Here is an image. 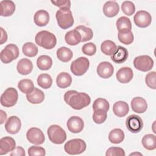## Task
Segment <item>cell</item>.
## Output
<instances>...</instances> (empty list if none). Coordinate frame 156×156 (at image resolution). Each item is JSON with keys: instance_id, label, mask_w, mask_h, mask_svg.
<instances>
[{"instance_id": "42", "label": "cell", "mask_w": 156, "mask_h": 156, "mask_svg": "<svg viewBox=\"0 0 156 156\" xmlns=\"http://www.w3.org/2000/svg\"><path fill=\"white\" fill-rule=\"evenodd\" d=\"M145 82L149 88L155 90L156 88V73L151 71L147 73L146 76Z\"/></svg>"}, {"instance_id": "38", "label": "cell", "mask_w": 156, "mask_h": 156, "mask_svg": "<svg viewBox=\"0 0 156 156\" xmlns=\"http://www.w3.org/2000/svg\"><path fill=\"white\" fill-rule=\"evenodd\" d=\"M118 38L119 41L124 44H130L133 41V35L132 31L128 32H118Z\"/></svg>"}, {"instance_id": "36", "label": "cell", "mask_w": 156, "mask_h": 156, "mask_svg": "<svg viewBox=\"0 0 156 156\" xmlns=\"http://www.w3.org/2000/svg\"><path fill=\"white\" fill-rule=\"evenodd\" d=\"M37 83L40 87L44 89H48L52 84V79L48 74H41L38 76Z\"/></svg>"}, {"instance_id": "47", "label": "cell", "mask_w": 156, "mask_h": 156, "mask_svg": "<svg viewBox=\"0 0 156 156\" xmlns=\"http://www.w3.org/2000/svg\"><path fill=\"white\" fill-rule=\"evenodd\" d=\"M11 156H24L26 155L24 149L21 146L16 147L10 154Z\"/></svg>"}, {"instance_id": "40", "label": "cell", "mask_w": 156, "mask_h": 156, "mask_svg": "<svg viewBox=\"0 0 156 156\" xmlns=\"http://www.w3.org/2000/svg\"><path fill=\"white\" fill-rule=\"evenodd\" d=\"M107 112L103 110H97L94 111L93 119L96 124H100L105 122L107 117Z\"/></svg>"}, {"instance_id": "39", "label": "cell", "mask_w": 156, "mask_h": 156, "mask_svg": "<svg viewBox=\"0 0 156 156\" xmlns=\"http://www.w3.org/2000/svg\"><path fill=\"white\" fill-rule=\"evenodd\" d=\"M110 104L104 98L96 99L93 104V109L94 111L97 110H103L107 112L109 110Z\"/></svg>"}, {"instance_id": "30", "label": "cell", "mask_w": 156, "mask_h": 156, "mask_svg": "<svg viewBox=\"0 0 156 156\" xmlns=\"http://www.w3.org/2000/svg\"><path fill=\"white\" fill-rule=\"evenodd\" d=\"M74 29L77 30L81 36V42H85L90 40L93 37V32L91 28L83 25L77 26Z\"/></svg>"}, {"instance_id": "11", "label": "cell", "mask_w": 156, "mask_h": 156, "mask_svg": "<svg viewBox=\"0 0 156 156\" xmlns=\"http://www.w3.org/2000/svg\"><path fill=\"white\" fill-rule=\"evenodd\" d=\"M27 140L36 145L41 144L45 140V137L43 132L41 129L37 127H31L26 133Z\"/></svg>"}, {"instance_id": "32", "label": "cell", "mask_w": 156, "mask_h": 156, "mask_svg": "<svg viewBox=\"0 0 156 156\" xmlns=\"http://www.w3.org/2000/svg\"><path fill=\"white\" fill-rule=\"evenodd\" d=\"M124 139V133L120 129L112 130L108 135L109 141L113 144H119Z\"/></svg>"}, {"instance_id": "4", "label": "cell", "mask_w": 156, "mask_h": 156, "mask_svg": "<svg viewBox=\"0 0 156 156\" xmlns=\"http://www.w3.org/2000/svg\"><path fill=\"white\" fill-rule=\"evenodd\" d=\"M49 140L56 144H61L66 139L65 131L58 125L53 124L50 126L47 130Z\"/></svg>"}, {"instance_id": "20", "label": "cell", "mask_w": 156, "mask_h": 156, "mask_svg": "<svg viewBox=\"0 0 156 156\" xmlns=\"http://www.w3.org/2000/svg\"><path fill=\"white\" fill-rule=\"evenodd\" d=\"M119 7L117 2L114 1H107L103 6L104 14L109 18L115 16L119 12Z\"/></svg>"}, {"instance_id": "14", "label": "cell", "mask_w": 156, "mask_h": 156, "mask_svg": "<svg viewBox=\"0 0 156 156\" xmlns=\"http://www.w3.org/2000/svg\"><path fill=\"white\" fill-rule=\"evenodd\" d=\"M21 122L20 119L16 116H12L9 118L5 124L6 132L10 134H16L21 129Z\"/></svg>"}, {"instance_id": "27", "label": "cell", "mask_w": 156, "mask_h": 156, "mask_svg": "<svg viewBox=\"0 0 156 156\" xmlns=\"http://www.w3.org/2000/svg\"><path fill=\"white\" fill-rule=\"evenodd\" d=\"M66 43L71 46H74L81 42V36L79 32L76 29L67 32L65 36Z\"/></svg>"}, {"instance_id": "21", "label": "cell", "mask_w": 156, "mask_h": 156, "mask_svg": "<svg viewBox=\"0 0 156 156\" xmlns=\"http://www.w3.org/2000/svg\"><path fill=\"white\" fill-rule=\"evenodd\" d=\"M16 69L20 74L27 75L30 73L33 69L32 62L28 58H22L18 61Z\"/></svg>"}, {"instance_id": "31", "label": "cell", "mask_w": 156, "mask_h": 156, "mask_svg": "<svg viewBox=\"0 0 156 156\" xmlns=\"http://www.w3.org/2000/svg\"><path fill=\"white\" fill-rule=\"evenodd\" d=\"M56 54L58 60L63 62H69L73 56V54L71 50L65 46H62L58 48Z\"/></svg>"}, {"instance_id": "13", "label": "cell", "mask_w": 156, "mask_h": 156, "mask_svg": "<svg viewBox=\"0 0 156 156\" xmlns=\"http://www.w3.org/2000/svg\"><path fill=\"white\" fill-rule=\"evenodd\" d=\"M68 129L72 133H77L83 129L84 122L83 119L77 116L70 117L66 123Z\"/></svg>"}, {"instance_id": "16", "label": "cell", "mask_w": 156, "mask_h": 156, "mask_svg": "<svg viewBox=\"0 0 156 156\" xmlns=\"http://www.w3.org/2000/svg\"><path fill=\"white\" fill-rule=\"evenodd\" d=\"M16 147L15 140L10 136H5L0 140V155L12 152Z\"/></svg>"}, {"instance_id": "15", "label": "cell", "mask_w": 156, "mask_h": 156, "mask_svg": "<svg viewBox=\"0 0 156 156\" xmlns=\"http://www.w3.org/2000/svg\"><path fill=\"white\" fill-rule=\"evenodd\" d=\"M96 71L99 76L103 79H108L113 75L114 68L110 62L105 61L98 65Z\"/></svg>"}, {"instance_id": "2", "label": "cell", "mask_w": 156, "mask_h": 156, "mask_svg": "<svg viewBox=\"0 0 156 156\" xmlns=\"http://www.w3.org/2000/svg\"><path fill=\"white\" fill-rule=\"evenodd\" d=\"M35 41L38 46L46 49L54 48L57 44V38L55 35L48 30L38 32L35 35Z\"/></svg>"}, {"instance_id": "50", "label": "cell", "mask_w": 156, "mask_h": 156, "mask_svg": "<svg viewBox=\"0 0 156 156\" xmlns=\"http://www.w3.org/2000/svg\"><path fill=\"white\" fill-rule=\"evenodd\" d=\"M142 155V154L140 153V152H133V153H131L129 154V155Z\"/></svg>"}, {"instance_id": "35", "label": "cell", "mask_w": 156, "mask_h": 156, "mask_svg": "<svg viewBox=\"0 0 156 156\" xmlns=\"http://www.w3.org/2000/svg\"><path fill=\"white\" fill-rule=\"evenodd\" d=\"M22 51L25 55L29 57H33L38 54V49L34 43L32 42H27L23 44Z\"/></svg>"}, {"instance_id": "37", "label": "cell", "mask_w": 156, "mask_h": 156, "mask_svg": "<svg viewBox=\"0 0 156 156\" xmlns=\"http://www.w3.org/2000/svg\"><path fill=\"white\" fill-rule=\"evenodd\" d=\"M18 88L22 93L28 94L30 93L35 87L33 82L30 79H24L18 82Z\"/></svg>"}, {"instance_id": "22", "label": "cell", "mask_w": 156, "mask_h": 156, "mask_svg": "<svg viewBox=\"0 0 156 156\" xmlns=\"http://www.w3.org/2000/svg\"><path fill=\"white\" fill-rule=\"evenodd\" d=\"M35 24L40 27H43L48 24L49 21V13L44 10H38L34 16Z\"/></svg>"}, {"instance_id": "44", "label": "cell", "mask_w": 156, "mask_h": 156, "mask_svg": "<svg viewBox=\"0 0 156 156\" xmlns=\"http://www.w3.org/2000/svg\"><path fill=\"white\" fill-rule=\"evenodd\" d=\"M28 154L30 156H44L46 154V151L42 147L32 146L28 149Z\"/></svg>"}, {"instance_id": "23", "label": "cell", "mask_w": 156, "mask_h": 156, "mask_svg": "<svg viewBox=\"0 0 156 156\" xmlns=\"http://www.w3.org/2000/svg\"><path fill=\"white\" fill-rule=\"evenodd\" d=\"M26 98L30 103L38 104L41 103L44 101V94L41 90L34 88L30 93L26 94Z\"/></svg>"}, {"instance_id": "3", "label": "cell", "mask_w": 156, "mask_h": 156, "mask_svg": "<svg viewBox=\"0 0 156 156\" xmlns=\"http://www.w3.org/2000/svg\"><path fill=\"white\" fill-rule=\"evenodd\" d=\"M55 17L58 26L63 29H68L74 24V18L69 8L60 9L57 11Z\"/></svg>"}, {"instance_id": "24", "label": "cell", "mask_w": 156, "mask_h": 156, "mask_svg": "<svg viewBox=\"0 0 156 156\" xmlns=\"http://www.w3.org/2000/svg\"><path fill=\"white\" fill-rule=\"evenodd\" d=\"M129 107L127 102L122 101L116 102L113 106V112L118 117H124L129 113Z\"/></svg>"}, {"instance_id": "43", "label": "cell", "mask_w": 156, "mask_h": 156, "mask_svg": "<svg viewBox=\"0 0 156 156\" xmlns=\"http://www.w3.org/2000/svg\"><path fill=\"white\" fill-rule=\"evenodd\" d=\"M82 51L84 54L91 56L96 53V46L93 43H87L86 44H84L82 47Z\"/></svg>"}, {"instance_id": "9", "label": "cell", "mask_w": 156, "mask_h": 156, "mask_svg": "<svg viewBox=\"0 0 156 156\" xmlns=\"http://www.w3.org/2000/svg\"><path fill=\"white\" fill-rule=\"evenodd\" d=\"M133 66L139 71L146 72L152 68L154 66V60L149 55H140L134 58Z\"/></svg>"}, {"instance_id": "5", "label": "cell", "mask_w": 156, "mask_h": 156, "mask_svg": "<svg viewBox=\"0 0 156 156\" xmlns=\"http://www.w3.org/2000/svg\"><path fill=\"white\" fill-rule=\"evenodd\" d=\"M87 148L85 142L80 138L72 139L64 145L65 151L69 155H77L83 152Z\"/></svg>"}, {"instance_id": "41", "label": "cell", "mask_w": 156, "mask_h": 156, "mask_svg": "<svg viewBox=\"0 0 156 156\" xmlns=\"http://www.w3.org/2000/svg\"><path fill=\"white\" fill-rule=\"evenodd\" d=\"M121 10L125 15L131 16L135 12V6L132 1H126L122 3Z\"/></svg>"}, {"instance_id": "34", "label": "cell", "mask_w": 156, "mask_h": 156, "mask_svg": "<svg viewBox=\"0 0 156 156\" xmlns=\"http://www.w3.org/2000/svg\"><path fill=\"white\" fill-rule=\"evenodd\" d=\"M117 48L116 44L112 40H105L101 45V50L103 54L107 55H112Z\"/></svg>"}, {"instance_id": "45", "label": "cell", "mask_w": 156, "mask_h": 156, "mask_svg": "<svg viewBox=\"0 0 156 156\" xmlns=\"http://www.w3.org/2000/svg\"><path fill=\"white\" fill-rule=\"evenodd\" d=\"M106 156H125L123 149L119 147H112L108 148L105 153Z\"/></svg>"}, {"instance_id": "6", "label": "cell", "mask_w": 156, "mask_h": 156, "mask_svg": "<svg viewBox=\"0 0 156 156\" xmlns=\"http://www.w3.org/2000/svg\"><path fill=\"white\" fill-rule=\"evenodd\" d=\"M19 54V49L16 44H9L1 51L0 58L4 63H9L17 58Z\"/></svg>"}, {"instance_id": "18", "label": "cell", "mask_w": 156, "mask_h": 156, "mask_svg": "<svg viewBox=\"0 0 156 156\" xmlns=\"http://www.w3.org/2000/svg\"><path fill=\"white\" fill-rule=\"evenodd\" d=\"M128 55V51L126 48L121 46H118L115 52L112 55L111 59L113 62L117 64H121L126 61Z\"/></svg>"}, {"instance_id": "1", "label": "cell", "mask_w": 156, "mask_h": 156, "mask_svg": "<svg viewBox=\"0 0 156 156\" xmlns=\"http://www.w3.org/2000/svg\"><path fill=\"white\" fill-rule=\"evenodd\" d=\"M64 101L73 109L81 110L90 104L91 98L85 93L69 90L64 94Z\"/></svg>"}, {"instance_id": "33", "label": "cell", "mask_w": 156, "mask_h": 156, "mask_svg": "<svg viewBox=\"0 0 156 156\" xmlns=\"http://www.w3.org/2000/svg\"><path fill=\"white\" fill-rule=\"evenodd\" d=\"M143 146L149 150L152 151L156 148V137L153 134L145 135L141 141Z\"/></svg>"}, {"instance_id": "17", "label": "cell", "mask_w": 156, "mask_h": 156, "mask_svg": "<svg viewBox=\"0 0 156 156\" xmlns=\"http://www.w3.org/2000/svg\"><path fill=\"white\" fill-rule=\"evenodd\" d=\"M133 73L130 67H122L116 73V77L117 80L122 83H129L133 78Z\"/></svg>"}, {"instance_id": "12", "label": "cell", "mask_w": 156, "mask_h": 156, "mask_svg": "<svg viewBox=\"0 0 156 156\" xmlns=\"http://www.w3.org/2000/svg\"><path fill=\"white\" fill-rule=\"evenodd\" d=\"M133 21L138 27L145 28L151 24L152 17L149 12L145 10H139L134 15Z\"/></svg>"}, {"instance_id": "48", "label": "cell", "mask_w": 156, "mask_h": 156, "mask_svg": "<svg viewBox=\"0 0 156 156\" xmlns=\"http://www.w3.org/2000/svg\"><path fill=\"white\" fill-rule=\"evenodd\" d=\"M0 29H1V34L0 44H2L3 43H5L7 40V34L6 31L2 27H1Z\"/></svg>"}, {"instance_id": "8", "label": "cell", "mask_w": 156, "mask_h": 156, "mask_svg": "<svg viewBox=\"0 0 156 156\" xmlns=\"http://www.w3.org/2000/svg\"><path fill=\"white\" fill-rule=\"evenodd\" d=\"M18 93L17 90L10 87L7 88L1 96V104L5 107H11L14 106L18 101Z\"/></svg>"}, {"instance_id": "28", "label": "cell", "mask_w": 156, "mask_h": 156, "mask_svg": "<svg viewBox=\"0 0 156 156\" xmlns=\"http://www.w3.org/2000/svg\"><path fill=\"white\" fill-rule=\"evenodd\" d=\"M116 27L118 32H128L131 31L132 24L130 19L126 16H121L116 23Z\"/></svg>"}, {"instance_id": "10", "label": "cell", "mask_w": 156, "mask_h": 156, "mask_svg": "<svg viewBox=\"0 0 156 156\" xmlns=\"http://www.w3.org/2000/svg\"><path fill=\"white\" fill-rule=\"evenodd\" d=\"M126 125L130 132L136 133L140 132L143 129V122L140 116L136 115H131L127 118Z\"/></svg>"}, {"instance_id": "19", "label": "cell", "mask_w": 156, "mask_h": 156, "mask_svg": "<svg viewBox=\"0 0 156 156\" xmlns=\"http://www.w3.org/2000/svg\"><path fill=\"white\" fill-rule=\"evenodd\" d=\"M132 110L137 113H143L147 108L146 101L141 97L133 98L131 101Z\"/></svg>"}, {"instance_id": "46", "label": "cell", "mask_w": 156, "mask_h": 156, "mask_svg": "<svg viewBox=\"0 0 156 156\" xmlns=\"http://www.w3.org/2000/svg\"><path fill=\"white\" fill-rule=\"evenodd\" d=\"M54 5L57 7L61 8L67 7L69 8L71 7V1L69 0H57V1H51Z\"/></svg>"}, {"instance_id": "49", "label": "cell", "mask_w": 156, "mask_h": 156, "mask_svg": "<svg viewBox=\"0 0 156 156\" xmlns=\"http://www.w3.org/2000/svg\"><path fill=\"white\" fill-rule=\"evenodd\" d=\"M0 112H1V122L0 123L1 124H2L7 119V114L2 110H1Z\"/></svg>"}, {"instance_id": "25", "label": "cell", "mask_w": 156, "mask_h": 156, "mask_svg": "<svg viewBox=\"0 0 156 156\" xmlns=\"http://www.w3.org/2000/svg\"><path fill=\"white\" fill-rule=\"evenodd\" d=\"M1 15L2 16H11L15 10V4L12 1L4 0L0 2Z\"/></svg>"}, {"instance_id": "7", "label": "cell", "mask_w": 156, "mask_h": 156, "mask_svg": "<svg viewBox=\"0 0 156 156\" xmlns=\"http://www.w3.org/2000/svg\"><path fill=\"white\" fill-rule=\"evenodd\" d=\"M90 66L89 60L85 57H80L72 62L70 66L71 71L75 76L83 75L88 70Z\"/></svg>"}, {"instance_id": "26", "label": "cell", "mask_w": 156, "mask_h": 156, "mask_svg": "<svg viewBox=\"0 0 156 156\" xmlns=\"http://www.w3.org/2000/svg\"><path fill=\"white\" fill-rule=\"evenodd\" d=\"M56 83L59 88H66L71 85L72 83V77L69 73L62 72L57 76Z\"/></svg>"}, {"instance_id": "29", "label": "cell", "mask_w": 156, "mask_h": 156, "mask_svg": "<svg viewBox=\"0 0 156 156\" xmlns=\"http://www.w3.org/2000/svg\"><path fill=\"white\" fill-rule=\"evenodd\" d=\"M37 65L41 70H48L52 65V60L48 55H40L37 60Z\"/></svg>"}]
</instances>
